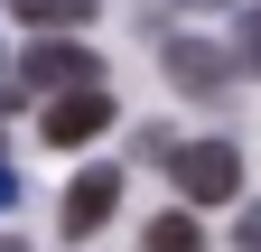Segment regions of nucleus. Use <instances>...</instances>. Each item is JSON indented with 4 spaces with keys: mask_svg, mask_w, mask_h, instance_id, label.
<instances>
[{
    "mask_svg": "<svg viewBox=\"0 0 261 252\" xmlns=\"http://www.w3.org/2000/svg\"><path fill=\"white\" fill-rule=\"evenodd\" d=\"M103 131H112V93H103V84L47 103V140H56V149H84V140H103Z\"/></svg>",
    "mask_w": 261,
    "mask_h": 252,
    "instance_id": "nucleus-4",
    "label": "nucleus"
},
{
    "mask_svg": "<svg viewBox=\"0 0 261 252\" xmlns=\"http://www.w3.org/2000/svg\"><path fill=\"white\" fill-rule=\"evenodd\" d=\"M243 252H261V206H243V234H233Z\"/></svg>",
    "mask_w": 261,
    "mask_h": 252,
    "instance_id": "nucleus-9",
    "label": "nucleus"
},
{
    "mask_svg": "<svg viewBox=\"0 0 261 252\" xmlns=\"http://www.w3.org/2000/svg\"><path fill=\"white\" fill-rule=\"evenodd\" d=\"M10 206H19V178H10V168H0V215H10Z\"/></svg>",
    "mask_w": 261,
    "mask_h": 252,
    "instance_id": "nucleus-10",
    "label": "nucleus"
},
{
    "mask_svg": "<svg viewBox=\"0 0 261 252\" xmlns=\"http://www.w3.org/2000/svg\"><path fill=\"white\" fill-rule=\"evenodd\" d=\"M233 66H252V75H261V0H252L243 28H233Z\"/></svg>",
    "mask_w": 261,
    "mask_h": 252,
    "instance_id": "nucleus-8",
    "label": "nucleus"
},
{
    "mask_svg": "<svg viewBox=\"0 0 261 252\" xmlns=\"http://www.w3.org/2000/svg\"><path fill=\"white\" fill-rule=\"evenodd\" d=\"M10 19H28V28H47V38H65V28H84V19H93V0H10Z\"/></svg>",
    "mask_w": 261,
    "mask_h": 252,
    "instance_id": "nucleus-6",
    "label": "nucleus"
},
{
    "mask_svg": "<svg viewBox=\"0 0 261 252\" xmlns=\"http://www.w3.org/2000/svg\"><path fill=\"white\" fill-rule=\"evenodd\" d=\"M187 10H224V0H187Z\"/></svg>",
    "mask_w": 261,
    "mask_h": 252,
    "instance_id": "nucleus-11",
    "label": "nucleus"
},
{
    "mask_svg": "<svg viewBox=\"0 0 261 252\" xmlns=\"http://www.w3.org/2000/svg\"><path fill=\"white\" fill-rule=\"evenodd\" d=\"M140 252H205V234H196V215H159L140 234Z\"/></svg>",
    "mask_w": 261,
    "mask_h": 252,
    "instance_id": "nucleus-7",
    "label": "nucleus"
},
{
    "mask_svg": "<svg viewBox=\"0 0 261 252\" xmlns=\"http://www.w3.org/2000/svg\"><path fill=\"white\" fill-rule=\"evenodd\" d=\"M168 84L205 103V93H224V84H233V56H224L215 38H168Z\"/></svg>",
    "mask_w": 261,
    "mask_h": 252,
    "instance_id": "nucleus-3",
    "label": "nucleus"
},
{
    "mask_svg": "<svg viewBox=\"0 0 261 252\" xmlns=\"http://www.w3.org/2000/svg\"><path fill=\"white\" fill-rule=\"evenodd\" d=\"M168 178H177L187 206H224L243 187V149L233 140H187V149H168Z\"/></svg>",
    "mask_w": 261,
    "mask_h": 252,
    "instance_id": "nucleus-1",
    "label": "nucleus"
},
{
    "mask_svg": "<svg viewBox=\"0 0 261 252\" xmlns=\"http://www.w3.org/2000/svg\"><path fill=\"white\" fill-rule=\"evenodd\" d=\"M19 84H38V93H93L103 84V56H93L84 38H38L19 56Z\"/></svg>",
    "mask_w": 261,
    "mask_h": 252,
    "instance_id": "nucleus-2",
    "label": "nucleus"
},
{
    "mask_svg": "<svg viewBox=\"0 0 261 252\" xmlns=\"http://www.w3.org/2000/svg\"><path fill=\"white\" fill-rule=\"evenodd\" d=\"M112 206H121V168H84L75 187H65V234H93Z\"/></svg>",
    "mask_w": 261,
    "mask_h": 252,
    "instance_id": "nucleus-5",
    "label": "nucleus"
},
{
    "mask_svg": "<svg viewBox=\"0 0 261 252\" xmlns=\"http://www.w3.org/2000/svg\"><path fill=\"white\" fill-rule=\"evenodd\" d=\"M0 252H19V243H10V234H0Z\"/></svg>",
    "mask_w": 261,
    "mask_h": 252,
    "instance_id": "nucleus-12",
    "label": "nucleus"
}]
</instances>
